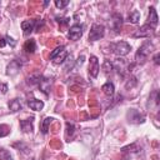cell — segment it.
I'll use <instances>...</instances> for the list:
<instances>
[{
  "label": "cell",
  "mask_w": 160,
  "mask_h": 160,
  "mask_svg": "<svg viewBox=\"0 0 160 160\" xmlns=\"http://www.w3.org/2000/svg\"><path fill=\"white\" fill-rule=\"evenodd\" d=\"M101 90H102V92L106 95V96H112L114 95V84L112 82H110V81H108V82H105L102 86H101Z\"/></svg>",
  "instance_id": "obj_13"
},
{
  "label": "cell",
  "mask_w": 160,
  "mask_h": 160,
  "mask_svg": "<svg viewBox=\"0 0 160 160\" xmlns=\"http://www.w3.org/2000/svg\"><path fill=\"white\" fill-rule=\"evenodd\" d=\"M82 35V25L80 24H75L72 25L70 29H69V32H68V38L70 40H79Z\"/></svg>",
  "instance_id": "obj_5"
},
{
  "label": "cell",
  "mask_w": 160,
  "mask_h": 160,
  "mask_svg": "<svg viewBox=\"0 0 160 160\" xmlns=\"http://www.w3.org/2000/svg\"><path fill=\"white\" fill-rule=\"evenodd\" d=\"M28 105H29L30 109H32L35 111H40L44 108V102L40 101V100H29L28 101Z\"/></svg>",
  "instance_id": "obj_15"
},
{
  "label": "cell",
  "mask_w": 160,
  "mask_h": 160,
  "mask_svg": "<svg viewBox=\"0 0 160 160\" xmlns=\"http://www.w3.org/2000/svg\"><path fill=\"white\" fill-rule=\"evenodd\" d=\"M159 56H160V54H159V52H156V54H155V56H154V62H155L156 65H159V64H160V60H159Z\"/></svg>",
  "instance_id": "obj_25"
},
{
  "label": "cell",
  "mask_w": 160,
  "mask_h": 160,
  "mask_svg": "<svg viewBox=\"0 0 160 160\" xmlns=\"http://www.w3.org/2000/svg\"><path fill=\"white\" fill-rule=\"evenodd\" d=\"M112 48V51L114 54H116L118 56H125L129 54L130 51V45L126 42V41H119V42H115L111 45Z\"/></svg>",
  "instance_id": "obj_3"
},
{
  "label": "cell",
  "mask_w": 160,
  "mask_h": 160,
  "mask_svg": "<svg viewBox=\"0 0 160 160\" xmlns=\"http://www.w3.org/2000/svg\"><path fill=\"white\" fill-rule=\"evenodd\" d=\"M139 20H140V12H139L138 10H134L132 12L129 14V21H130V22L136 24Z\"/></svg>",
  "instance_id": "obj_19"
},
{
  "label": "cell",
  "mask_w": 160,
  "mask_h": 160,
  "mask_svg": "<svg viewBox=\"0 0 160 160\" xmlns=\"http://www.w3.org/2000/svg\"><path fill=\"white\" fill-rule=\"evenodd\" d=\"M150 10V12H149V18H148V25H150L152 29H155L156 28V25H158V14H156V11H155V8H150L149 9Z\"/></svg>",
  "instance_id": "obj_11"
},
{
  "label": "cell",
  "mask_w": 160,
  "mask_h": 160,
  "mask_svg": "<svg viewBox=\"0 0 160 160\" xmlns=\"http://www.w3.org/2000/svg\"><path fill=\"white\" fill-rule=\"evenodd\" d=\"M35 25H36V21L35 20H25L21 22V29L24 31V35L28 36L32 32V30H35Z\"/></svg>",
  "instance_id": "obj_8"
},
{
  "label": "cell",
  "mask_w": 160,
  "mask_h": 160,
  "mask_svg": "<svg viewBox=\"0 0 160 160\" xmlns=\"http://www.w3.org/2000/svg\"><path fill=\"white\" fill-rule=\"evenodd\" d=\"M121 24H122V18H121V15L114 14L112 18H111V28L115 30L116 34L119 32V30H120V28H121Z\"/></svg>",
  "instance_id": "obj_12"
},
{
  "label": "cell",
  "mask_w": 160,
  "mask_h": 160,
  "mask_svg": "<svg viewBox=\"0 0 160 160\" xmlns=\"http://www.w3.org/2000/svg\"><path fill=\"white\" fill-rule=\"evenodd\" d=\"M82 62H84V56L81 55V56H80V58L78 59V65H81Z\"/></svg>",
  "instance_id": "obj_27"
},
{
  "label": "cell",
  "mask_w": 160,
  "mask_h": 160,
  "mask_svg": "<svg viewBox=\"0 0 160 160\" xmlns=\"http://www.w3.org/2000/svg\"><path fill=\"white\" fill-rule=\"evenodd\" d=\"M51 121H52L51 118H45V119L42 120V122H41V132H42V134H46V132H48Z\"/></svg>",
  "instance_id": "obj_18"
},
{
  "label": "cell",
  "mask_w": 160,
  "mask_h": 160,
  "mask_svg": "<svg viewBox=\"0 0 160 160\" xmlns=\"http://www.w3.org/2000/svg\"><path fill=\"white\" fill-rule=\"evenodd\" d=\"M102 70H104V72H105L106 75H109V72H111V71L114 70V68H112V62H110V61H105L104 65H102Z\"/></svg>",
  "instance_id": "obj_21"
},
{
  "label": "cell",
  "mask_w": 160,
  "mask_h": 160,
  "mask_svg": "<svg viewBox=\"0 0 160 160\" xmlns=\"http://www.w3.org/2000/svg\"><path fill=\"white\" fill-rule=\"evenodd\" d=\"M8 92V85L6 84H0V94Z\"/></svg>",
  "instance_id": "obj_24"
},
{
  "label": "cell",
  "mask_w": 160,
  "mask_h": 160,
  "mask_svg": "<svg viewBox=\"0 0 160 160\" xmlns=\"http://www.w3.org/2000/svg\"><path fill=\"white\" fill-rule=\"evenodd\" d=\"M89 72L92 78H98V74H99V70H100V66H99V61H98V58L96 56H91L90 58V66H89Z\"/></svg>",
  "instance_id": "obj_9"
},
{
  "label": "cell",
  "mask_w": 160,
  "mask_h": 160,
  "mask_svg": "<svg viewBox=\"0 0 160 160\" xmlns=\"http://www.w3.org/2000/svg\"><path fill=\"white\" fill-rule=\"evenodd\" d=\"M6 45V41H5V38H2V39H0V48H4Z\"/></svg>",
  "instance_id": "obj_26"
},
{
  "label": "cell",
  "mask_w": 160,
  "mask_h": 160,
  "mask_svg": "<svg viewBox=\"0 0 160 160\" xmlns=\"http://www.w3.org/2000/svg\"><path fill=\"white\" fill-rule=\"evenodd\" d=\"M152 34H154V29H152L150 25L145 24V25H142L132 36H134V38H149V36L152 35Z\"/></svg>",
  "instance_id": "obj_7"
},
{
  "label": "cell",
  "mask_w": 160,
  "mask_h": 160,
  "mask_svg": "<svg viewBox=\"0 0 160 160\" xmlns=\"http://www.w3.org/2000/svg\"><path fill=\"white\" fill-rule=\"evenodd\" d=\"M68 58V51L65 50V46H58L56 49H54L50 52V59L52 60V62L55 64H61L66 60Z\"/></svg>",
  "instance_id": "obj_1"
},
{
  "label": "cell",
  "mask_w": 160,
  "mask_h": 160,
  "mask_svg": "<svg viewBox=\"0 0 160 160\" xmlns=\"http://www.w3.org/2000/svg\"><path fill=\"white\" fill-rule=\"evenodd\" d=\"M5 41H6V44H10L12 48L16 45V41H15L14 39H11L10 36H5Z\"/></svg>",
  "instance_id": "obj_23"
},
{
  "label": "cell",
  "mask_w": 160,
  "mask_h": 160,
  "mask_svg": "<svg viewBox=\"0 0 160 160\" xmlns=\"http://www.w3.org/2000/svg\"><path fill=\"white\" fill-rule=\"evenodd\" d=\"M68 5H69V1H59V0L55 1V6L56 8H60V9H62V8L68 6Z\"/></svg>",
  "instance_id": "obj_22"
},
{
  "label": "cell",
  "mask_w": 160,
  "mask_h": 160,
  "mask_svg": "<svg viewBox=\"0 0 160 160\" xmlns=\"http://www.w3.org/2000/svg\"><path fill=\"white\" fill-rule=\"evenodd\" d=\"M20 68H21V61H20V60H18V59H15V60H12V61L8 65L6 74H8V75H10V76H12V75L18 74V71L20 70Z\"/></svg>",
  "instance_id": "obj_10"
},
{
  "label": "cell",
  "mask_w": 160,
  "mask_h": 160,
  "mask_svg": "<svg viewBox=\"0 0 160 160\" xmlns=\"http://www.w3.org/2000/svg\"><path fill=\"white\" fill-rule=\"evenodd\" d=\"M32 160H35V159H32Z\"/></svg>",
  "instance_id": "obj_28"
},
{
  "label": "cell",
  "mask_w": 160,
  "mask_h": 160,
  "mask_svg": "<svg viewBox=\"0 0 160 160\" xmlns=\"http://www.w3.org/2000/svg\"><path fill=\"white\" fill-rule=\"evenodd\" d=\"M20 126H21V130L24 132H30L32 130V118H30L28 120H21Z\"/></svg>",
  "instance_id": "obj_14"
},
{
  "label": "cell",
  "mask_w": 160,
  "mask_h": 160,
  "mask_svg": "<svg viewBox=\"0 0 160 160\" xmlns=\"http://www.w3.org/2000/svg\"><path fill=\"white\" fill-rule=\"evenodd\" d=\"M9 108H10V110H11L12 112L19 111V110L21 109V102H20V100H19V99H14V100H11V101L9 102Z\"/></svg>",
  "instance_id": "obj_17"
},
{
  "label": "cell",
  "mask_w": 160,
  "mask_h": 160,
  "mask_svg": "<svg viewBox=\"0 0 160 160\" xmlns=\"http://www.w3.org/2000/svg\"><path fill=\"white\" fill-rule=\"evenodd\" d=\"M104 32H105V28H104L102 25L94 24V25L91 26L90 32H89V40H90V41L100 40V39L104 36Z\"/></svg>",
  "instance_id": "obj_4"
},
{
  "label": "cell",
  "mask_w": 160,
  "mask_h": 160,
  "mask_svg": "<svg viewBox=\"0 0 160 160\" xmlns=\"http://www.w3.org/2000/svg\"><path fill=\"white\" fill-rule=\"evenodd\" d=\"M151 48H152V45L150 44V42H144L140 48H139V50H138V52H136V55H135V60H136V62H145V60L148 59V56H149V54L151 52Z\"/></svg>",
  "instance_id": "obj_2"
},
{
  "label": "cell",
  "mask_w": 160,
  "mask_h": 160,
  "mask_svg": "<svg viewBox=\"0 0 160 160\" xmlns=\"http://www.w3.org/2000/svg\"><path fill=\"white\" fill-rule=\"evenodd\" d=\"M24 50H25L26 52L32 54V52L36 50V42H35V40H32V39L28 40V41L24 44Z\"/></svg>",
  "instance_id": "obj_16"
},
{
  "label": "cell",
  "mask_w": 160,
  "mask_h": 160,
  "mask_svg": "<svg viewBox=\"0 0 160 160\" xmlns=\"http://www.w3.org/2000/svg\"><path fill=\"white\" fill-rule=\"evenodd\" d=\"M112 68L114 70H116L120 75H124V72L126 70H130V65L128 61H125L124 59H116L114 62H112Z\"/></svg>",
  "instance_id": "obj_6"
},
{
  "label": "cell",
  "mask_w": 160,
  "mask_h": 160,
  "mask_svg": "<svg viewBox=\"0 0 160 160\" xmlns=\"http://www.w3.org/2000/svg\"><path fill=\"white\" fill-rule=\"evenodd\" d=\"M0 160H12V156L8 150L0 149Z\"/></svg>",
  "instance_id": "obj_20"
}]
</instances>
